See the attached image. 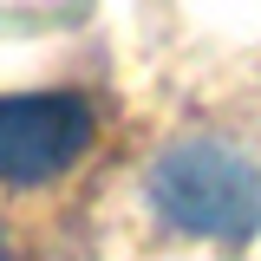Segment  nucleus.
I'll use <instances>...</instances> for the list:
<instances>
[{"instance_id":"f03ea898","label":"nucleus","mask_w":261,"mask_h":261,"mask_svg":"<svg viewBox=\"0 0 261 261\" xmlns=\"http://www.w3.org/2000/svg\"><path fill=\"white\" fill-rule=\"evenodd\" d=\"M92 105L79 92H7L0 98V183L39 190L92 150Z\"/></svg>"},{"instance_id":"f257e3e1","label":"nucleus","mask_w":261,"mask_h":261,"mask_svg":"<svg viewBox=\"0 0 261 261\" xmlns=\"http://www.w3.org/2000/svg\"><path fill=\"white\" fill-rule=\"evenodd\" d=\"M150 209L183 235L242 242L261 228V163L222 137H183L150 163Z\"/></svg>"}]
</instances>
